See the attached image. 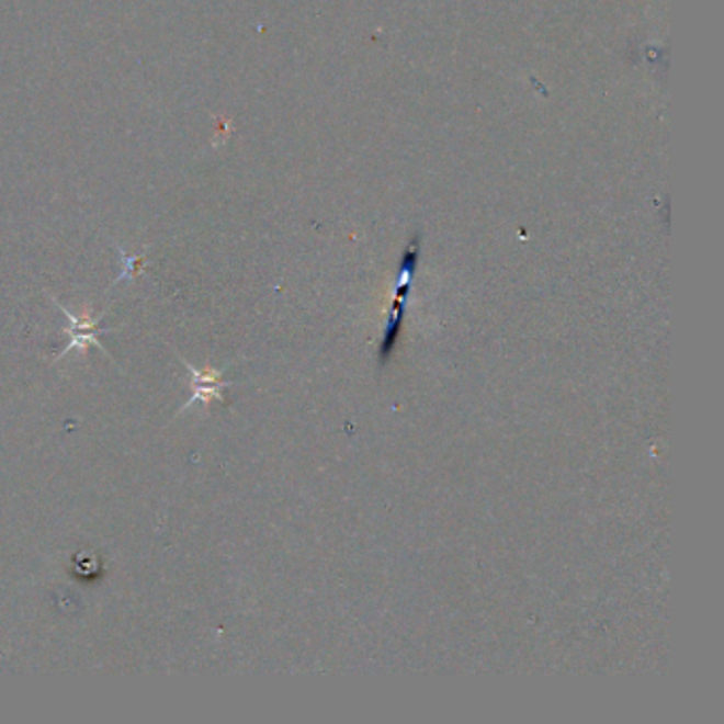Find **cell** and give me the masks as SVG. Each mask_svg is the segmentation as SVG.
<instances>
[{
	"mask_svg": "<svg viewBox=\"0 0 724 724\" xmlns=\"http://www.w3.org/2000/svg\"><path fill=\"white\" fill-rule=\"evenodd\" d=\"M52 299H54V304L65 313L66 319H68V329H66L68 344H66L65 351H60V353L54 358V362H60V360H63L65 355H68L70 351H79V353H83V351H88V347H97L99 351L106 353V349H104L102 342H100V336H102V333H109V331H115V329H120L122 326H120V328L100 329V317L92 319L90 313H86V315L79 317V315L70 313L65 304H60L56 297H52Z\"/></svg>",
	"mask_w": 724,
	"mask_h": 724,
	"instance_id": "obj_1",
	"label": "cell"
},
{
	"mask_svg": "<svg viewBox=\"0 0 724 724\" xmlns=\"http://www.w3.org/2000/svg\"><path fill=\"white\" fill-rule=\"evenodd\" d=\"M179 360L183 362L185 370H188V374H190V378H192L194 394H192V397L179 408V412L174 415L177 419H179L183 412H188L190 408L197 406V404H200V406H208L211 401H224V399H226L224 389L230 387V383L224 381V374H222L219 370H215V367H211V365H206L204 370H200L196 365L185 362L181 355H179Z\"/></svg>",
	"mask_w": 724,
	"mask_h": 724,
	"instance_id": "obj_2",
	"label": "cell"
}]
</instances>
